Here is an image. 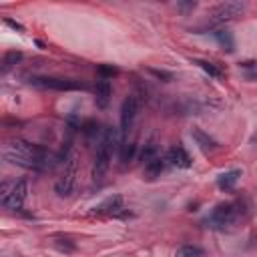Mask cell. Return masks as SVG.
Wrapping results in <instances>:
<instances>
[{"label":"cell","mask_w":257,"mask_h":257,"mask_svg":"<svg viewBox=\"0 0 257 257\" xmlns=\"http://www.w3.org/2000/svg\"><path fill=\"white\" fill-rule=\"evenodd\" d=\"M137 112H139V98H137V94H128L120 104V143L126 141V137L135 124Z\"/></svg>","instance_id":"cell-7"},{"label":"cell","mask_w":257,"mask_h":257,"mask_svg":"<svg viewBox=\"0 0 257 257\" xmlns=\"http://www.w3.org/2000/svg\"><path fill=\"white\" fill-rule=\"evenodd\" d=\"M120 145L118 141V133L112 128V126H106L104 133H102V139L98 141V147H96V155H94V165H92V179L94 183H100L110 167V161H112V151Z\"/></svg>","instance_id":"cell-3"},{"label":"cell","mask_w":257,"mask_h":257,"mask_svg":"<svg viewBox=\"0 0 257 257\" xmlns=\"http://www.w3.org/2000/svg\"><path fill=\"white\" fill-rule=\"evenodd\" d=\"M92 213L96 215H106V217H116V219H126L133 213L126 209L124 199L120 195H110L106 197L102 203H98L96 207H92Z\"/></svg>","instance_id":"cell-8"},{"label":"cell","mask_w":257,"mask_h":257,"mask_svg":"<svg viewBox=\"0 0 257 257\" xmlns=\"http://www.w3.org/2000/svg\"><path fill=\"white\" fill-rule=\"evenodd\" d=\"M50 243L54 249H58L60 253H74L76 251V241L70 237V235H62V233H56L50 237Z\"/></svg>","instance_id":"cell-14"},{"label":"cell","mask_w":257,"mask_h":257,"mask_svg":"<svg viewBox=\"0 0 257 257\" xmlns=\"http://www.w3.org/2000/svg\"><path fill=\"white\" fill-rule=\"evenodd\" d=\"M118 147H120V163L124 165V163H128V161H133V157H135V153H137V145L124 141V143H120Z\"/></svg>","instance_id":"cell-21"},{"label":"cell","mask_w":257,"mask_h":257,"mask_svg":"<svg viewBox=\"0 0 257 257\" xmlns=\"http://www.w3.org/2000/svg\"><path fill=\"white\" fill-rule=\"evenodd\" d=\"M163 159H165L167 165L177 167V169H189V167L193 165L191 155H189L181 145H173V147L167 151V155H165Z\"/></svg>","instance_id":"cell-10"},{"label":"cell","mask_w":257,"mask_h":257,"mask_svg":"<svg viewBox=\"0 0 257 257\" xmlns=\"http://www.w3.org/2000/svg\"><path fill=\"white\" fill-rule=\"evenodd\" d=\"M191 135H193L195 143L199 145V149H201L203 153H211V151H217V149H219V143H217L213 137H209L205 131H201L199 126H195V128L191 131Z\"/></svg>","instance_id":"cell-12"},{"label":"cell","mask_w":257,"mask_h":257,"mask_svg":"<svg viewBox=\"0 0 257 257\" xmlns=\"http://www.w3.org/2000/svg\"><path fill=\"white\" fill-rule=\"evenodd\" d=\"M197 4L195 2H189V4H179V8H183V10H189V8H195Z\"/></svg>","instance_id":"cell-25"},{"label":"cell","mask_w":257,"mask_h":257,"mask_svg":"<svg viewBox=\"0 0 257 257\" xmlns=\"http://www.w3.org/2000/svg\"><path fill=\"white\" fill-rule=\"evenodd\" d=\"M199 68H203L211 78H223L225 76V72H223V68L219 66V64H215V62H211V60H203V58H195L193 60Z\"/></svg>","instance_id":"cell-17"},{"label":"cell","mask_w":257,"mask_h":257,"mask_svg":"<svg viewBox=\"0 0 257 257\" xmlns=\"http://www.w3.org/2000/svg\"><path fill=\"white\" fill-rule=\"evenodd\" d=\"M241 169H231V171H225V173H221L219 177H217V187L221 189V191H233L235 189V185L239 183V179H241Z\"/></svg>","instance_id":"cell-13"},{"label":"cell","mask_w":257,"mask_h":257,"mask_svg":"<svg viewBox=\"0 0 257 257\" xmlns=\"http://www.w3.org/2000/svg\"><path fill=\"white\" fill-rule=\"evenodd\" d=\"M28 84L44 90H88V82L68 76H30Z\"/></svg>","instance_id":"cell-5"},{"label":"cell","mask_w":257,"mask_h":257,"mask_svg":"<svg viewBox=\"0 0 257 257\" xmlns=\"http://www.w3.org/2000/svg\"><path fill=\"white\" fill-rule=\"evenodd\" d=\"M28 197V183L24 179H8L0 183V209L20 211Z\"/></svg>","instance_id":"cell-4"},{"label":"cell","mask_w":257,"mask_h":257,"mask_svg":"<svg viewBox=\"0 0 257 257\" xmlns=\"http://www.w3.org/2000/svg\"><path fill=\"white\" fill-rule=\"evenodd\" d=\"M20 60H22V52H20V50H10V52H6V54H4V58H2L0 70H2V72H6V70H10V68H14Z\"/></svg>","instance_id":"cell-18"},{"label":"cell","mask_w":257,"mask_h":257,"mask_svg":"<svg viewBox=\"0 0 257 257\" xmlns=\"http://www.w3.org/2000/svg\"><path fill=\"white\" fill-rule=\"evenodd\" d=\"M213 36H215V40L221 44L223 50H227V52H233V50H235L233 32H229V30H225V28H217V30H213Z\"/></svg>","instance_id":"cell-16"},{"label":"cell","mask_w":257,"mask_h":257,"mask_svg":"<svg viewBox=\"0 0 257 257\" xmlns=\"http://www.w3.org/2000/svg\"><path fill=\"white\" fill-rule=\"evenodd\" d=\"M110 94H112V84L108 78H98L96 84H94V104L98 108H106L108 106V100H110Z\"/></svg>","instance_id":"cell-11"},{"label":"cell","mask_w":257,"mask_h":257,"mask_svg":"<svg viewBox=\"0 0 257 257\" xmlns=\"http://www.w3.org/2000/svg\"><path fill=\"white\" fill-rule=\"evenodd\" d=\"M155 157H159V147H157L155 139H151V141L143 147V151H141V161H143V165H145L147 161H151V159H155Z\"/></svg>","instance_id":"cell-20"},{"label":"cell","mask_w":257,"mask_h":257,"mask_svg":"<svg viewBox=\"0 0 257 257\" xmlns=\"http://www.w3.org/2000/svg\"><path fill=\"white\" fill-rule=\"evenodd\" d=\"M0 155L10 163L26 171H48L60 163L58 155L50 153L46 147L30 143L26 139H8L0 145Z\"/></svg>","instance_id":"cell-1"},{"label":"cell","mask_w":257,"mask_h":257,"mask_svg":"<svg viewBox=\"0 0 257 257\" xmlns=\"http://www.w3.org/2000/svg\"><path fill=\"white\" fill-rule=\"evenodd\" d=\"M6 24H8V26H12L14 30H24V26H22V24H18V22H14V20H10V18H6Z\"/></svg>","instance_id":"cell-24"},{"label":"cell","mask_w":257,"mask_h":257,"mask_svg":"<svg viewBox=\"0 0 257 257\" xmlns=\"http://www.w3.org/2000/svg\"><path fill=\"white\" fill-rule=\"evenodd\" d=\"M247 215V203L245 201H227V203H219L215 205V209L205 217L203 225L209 229H217V231H225L229 227H233L237 221H241Z\"/></svg>","instance_id":"cell-2"},{"label":"cell","mask_w":257,"mask_h":257,"mask_svg":"<svg viewBox=\"0 0 257 257\" xmlns=\"http://www.w3.org/2000/svg\"><path fill=\"white\" fill-rule=\"evenodd\" d=\"M74 185H76V161L74 159H68L66 169H64V175L56 181L54 191L58 193V197H70L72 191H74Z\"/></svg>","instance_id":"cell-9"},{"label":"cell","mask_w":257,"mask_h":257,"mask_svg":"<svg viewBox=\"0 0 257 257\" xmlns=\"http://www.w3.org/2000/svg\"><path fill=\"white\" fill-rule=\"evenodd\" d=\"M205 251L199 245H181L175 253V257H203Z\"/></svg>","instance_id":"cell-19"},{"label":"cell","mask_w":257,"mask_h":257,"mask_svg":"<svg viewBox=\"0 0 257 257\" xmlns=\"http://www.w3.org/2000/svg\"><path fill=\"white\" fill-rule=\"evenodd\" d=\"M243 12H245V4L243 2H223V4L215 6L209 12V24L211 26H219V24L231 22L237 16H241Z\"/></svg>","instance_id":"cell-6"},{"label":"cell","mask_w":257,"mask_h":257,"mask_svg":"<svg viewBox=\"0 0 257 257\" xmlns=\"http://www.w3.org/2000/svg\"><path fill=\"white\" fill-rule=\"evenodd\" d=\"M98 74H100V78H112V74H118V68H114V66H108V64H102V66H98Z\"/></svg>","instance_id":"cell-22"},{"label":"cell","mask_w":257,"mask_h":257,"mask_svg":"<svg viewBox=\"0 0 257 257\" xmlns=\"http://www.w3.org/2000/svg\"><path fill=\"white\" fill-rule=\"evenodd\" d=\"M165 165H167V163H165L163 157H155V159L147 161V163H145V179H147V181H155L157 177H161Z\"/></svg>","instance_id":"cell-15"},{"label":"cell","mask_w":257,"mask_h":257,"mask_svg":"<svg viewBox=\"0 0 257 257\" xmlns=\"http://www.w3.org/2000/svg\"><path fill=\"white\" fill-rule=\"evenodd\" d=\"M151 72H153V74H157L159 78H167V80H171V78H173V74H171V72H165V70H155V68H151Z\"/></svg>","instance_id":"cell-23"}]
</instances>
